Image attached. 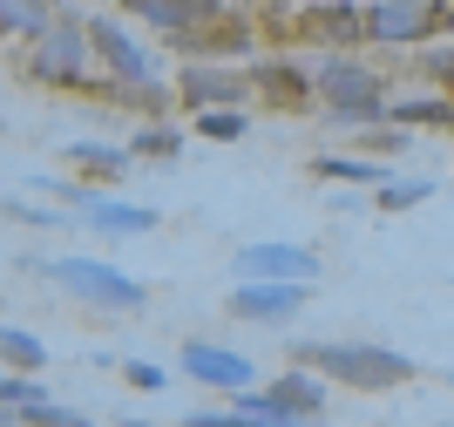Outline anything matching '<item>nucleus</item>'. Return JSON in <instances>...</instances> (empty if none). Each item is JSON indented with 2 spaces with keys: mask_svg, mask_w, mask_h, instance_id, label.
<instances>
[{
  "mask_svg": "<svg viewBox=\"0 0 454 427\" xmlns=\"http://www.w3.org/2000/svg\"><path fill=\"white\" fill-rule=\"evenodd\" d=\"M292 360L312 373H325V380H346V387H400V380H414V367L400 353H387V346H292Z\"/></svg>",
  "mask_w": 454,
  "mask_h": 427,
  "instance_id": "1",
  "label": "nucleus"
},
{
  "mask_svg": "<svg viewBox=\"0 0 454 427\" xmlns=\"http://www.w3.org/2000/svg\"><path fill=\"white\" fill-rule=\"evenodd\" d=\"M61 285L75 298H89V305H102V312H136L143 305V285L136 279H122L115 265H95V258H61V265H48Z\"/></svg>",
  "mask_w": 454,
  "mask_h": 427,
  "instance_id": "2",
  "label": "nucleus"
},
{
  "mask_svg": "<svg viewBox=\"0 0 454 427\" xmlns=\"http://www.w3.org/2000/svg\"><path fill=\"white\" fill-rule=\"evenodd\" d=\"M238 272L245 279H271V285H312L319 258L299 251V244H251V251H238Z\"/></svg>",
  "mask_w": 454,
  "mask_h": 427,
  "instance_id": "3",
  "label": "nucleus"
},
{
  "mask_svg": "<svg viewBox=\"0 0 454 427\" xmlns=\"http://www.w3.org/2000/svg\"><path fill=\"white\" fill-rule=\"evenodd\" d=\"M319 89L333 95V102H340V115H380V102H373V75L366 68H353V61H325L319 68Z\"/></svg>",
  "mask_w": 454,
  "mask_h": 427,
  "instance_id": "4",
  "label": "nucleus"
},
{
  "mask_svg": "<svg viewBox=\"0 0 454 427\" xmlns=\"http://www.w3.org/2000/svg\"><path fill=\"white\" fill-rule=\"evenodd\" d=\"M305 305V285H271V279H245L231 292V312L245 319H292Z\"/></svg>",
  "mask_w": 454,
  "mask_h": 427,
  "instance_id": "5",
  "label": "nucleus"
},
{
  "mask_svg": "<svg viewBox=\"0 0 454 427\" xmlns=\"http://www.w3.org/2000/svg\"><path fill=\"white\" fill-rule=\"evenodd\" d=\"M184 373H190V380H210V387H238V393L251 387V360H245V353H224V346H197V339L184 346Z\"/></svg>",
  "mask_w": 454,
  "mask_h": 427,
  "instance_id": "6",
  "label": "nucleus"
},
{
  "mask_svg": "<svg viewBox=\"0 0 454 427\" xmlns=\"http://www.w3.org/2000/svg\"><path fill=\"white\" fill-rule=\"evenodd\" d=\"M89 35L102 41V48H109V61H115V75H122V82H150V75H156V61L143 55V48H136V41L122 35V28H115V20H95Z\"/></svg>",
  "mask_w": 454,
  "mask_h": 427,
  "instance_id": "7",
  "label": "nucleus"
},
{
  "mask_svg": "<svg viewBox=\"0 0 454 427\" xmlns=\"http://www.w3.org/2000/svg\"><path fill=\"white\" fill-rule=\"evenodd\" d=\"M35 75H41V82H82V75H89L82 41L75 35H48V41H41V55H35Z\"/></svg>",
  "mask_w": 454,
  "mask_h": 427,
  "instance_id": "8",
  "label": "nucleus"
},
{
  "mask_svg": "<svg viewBox=\"0 0 454 427\" xmlns=\"http://www.w3.org/2000/svg\"><path fill=\"white\" fill-rule=\"evenodd\" d=\"M89 224L95 231H109V238H143L156 224V210H136V204H102V197H89Z\"/></svg>",
  "mask_w": 454,
  "mask_h": 427,
  "instance_id": "9",
  "label": "nucleus"
},
{
  "mask_svg": "<svg viewBox=\"0 0 454 427\" xmlns=\"http://www.w3.org/2000/svg\"><path fill=\"white\" fill-rule=\"evenodd\" d=\"M380 41H407L427 28V7H414V0H387V7H373V20H366Z\"/></svg>",
  "mask_w": 454,
  "mask_h": 427,
  "instance_id": "10",
  "label": "nucleus"
},
{
  "mask_svg": "<svg viewBox=\"0 0 454 427\" xmlns=\"http://www.w3.org/2000/svg\"><path fill=\"white\" fill-rule=\"evenodd\" d=\"M265 400H278L285 414H299V421H312V414L325 407V387H319V380H305V373H285V380H278V387L265 393Z\"/></svg>",
  "mask_w": 454,
  "mask_h": 427,
  "instance_id": "11",
  "label": "nucleus"
},
{
  "mask_svg": "<svg viewBox=\"0 0 454 427\" xmlns=\"http://www.w3.org/2000/svg\"><path fill=\"white\" fill-rule=\"evenodd\" d=\"M136 14H150V20H163V28H184V20H204L217 0H129Z\"/></svg>",
  "mask_w": 454,
  "mask_h": 427,
  "instance_id": "12",
  "label": "nucleus"
},
{
  "mask_svg": "<svg viewBox=\"0 0 454 427\" xmlns=\"http://www.w3.org/2000/svg\"><path fill=\"white\" fill-rule=\"evenodd\" d=\"M184 89H190V102H238V95H245V82H238V75L190 68V75H184Z\"/></svg>",
  "mask_w": 454,
  "mask_h": 427,
  "instance_id": "13",
  "label": "nucleus"
},
{
  "mask_svg": "<svg viewBox=\"0 0 454 427\" xmlns=\"http://www.w3.org/2000/svg\"><path fill=\"white\" fill-rule=\"evenodd\" d=\"M325 177H340V184H387V170L380 163H353V156H325Z\"/></svg>",
  "mask_w": 454,
  "mask_h": 427,
  "instance_id": "14",
  "label": "nucleus"
},
{
  "mask_svg": "<svg viewBox=\"0 0 454 427\" xmlns=\"http://www.w3.org/2000/svg\"><path fill=\"white\" fill-rule=\"evenodd\" d=\"M75 163L102 170V177H122V170H129V156H122V149H102V143H75Z\"/></svg>",
  "mask_w": 454,
  "mask_h": 427,
  "instance_id": "15",
  "label": "nucleus"
},
{
  "mask_svg": "<svg viewBox=\"0 0 454 427\" xmlns=\"http://www.w3.org/2000/svg\"><path fill=\"white\" fill-rule=\"evenodd\" d=\"M7 407H14V414H35V407H48V400H41V387L27 380V373H14V380H7Z\"/></svg>",
  "mask_w": 454,
  "mask_h": 427,
  "instance_id": "16",
  "label": "nucleus"
},
{
  "mask_svg": "<svg viewBox=\"0 0 454 427\" xmlns=\"http://www.w3.org/2000/svg\"><path fill=\"white\" fill-rule=\"evenodd\" d=\"M7 360H14V367H41L48 353H41V339H27L20 326H7Z\"/></svg>",
  "mask_w": 454,
  "mask_h": 427,
  "instance_id": "17",
  "label": "nucleus"
},
{
  "mask_svg": "<svg viewBox=\"0 0 454 427\" xmlns=\"http://www.w3.org/2000/svg\"><path fill=\"white\" fill-rule=\"evenodd\" d=\"M197 130H204V136H217V143H231V136H245V115H204Z\"/></svg>",
  "mask_w": 454,
  "mask_h": 427,
  "instance_id": "18",
  "label": "nucleus"
},
{
  "mask_svg": "<svg viewBox=\"0 0 454 427\" xmlns=\"http://www.w3.org/2000/svg\"><path fill=\"white\" fill-rule=\"evenodd\" d=\"M136 149H150V156H176V130H150V136H136Z\"/></svg>",
  "mask_w": 454,
  "mask_h": 427,
  "instance_id": "19",
  "label": "nucleus"
},
{
  "mask_svg": "<svg viewBox=\"0 0 454 427\" xmlns=\"http://www.w3.org/2000/svg\"><path fill=\"white\" fill-rule=\"evenodd\" d=\"M380 197H387V204H420L427 184H380Z\"/></svg>",
  "mask_w": 454,
  "mask_h": 427,
  "instance_id": "20",
  "label": "nucleus"
},
{
  "mask_svg": "<svg viewBox=\"0 0 454 427\" xmlns=\"http://www.w3.org/2000/svg\"><path fill=\"white\" fill-rule=\"evenodd\" d=\"M35 427H95L82 414H61V407H35Z\"/></svg>",
  "mask_w": 454,
  "mask_h": 427,
  "instance_id": "21",
  "label": "nucleus"
},
{
  "mask_svg": "<svg viewBox=\"0 0 454 427\" xmlns=\"http://www.w3.org/2000/svg\"><path fill=\"white\" fill-rule=\"evenodd\" d=\"M129 380H136L143 393H156V387H163V367H150V360H129Z\"/></svg>",
  "mask_w": 454,
  "mask_h": 427,
  "instance_id": "22",
  "label": "nucleus"
},
{
  "mask_svg": "<svg viewBox=\"0 0 454 427\" xmlns=\"http://www.w3.org/2000/svg\"><path fill=\"white\" fill-rule=\"evenodd\" d=\"M258 82H265V89L278 95V102H292V95H299V82H292V75H285V68H265V75H258Z\"/></svg>",
  "mask_w": 454,
  "mask_h": 427,
  "instance_id": "23",
  "label": "nucleus"
}]
</instances>
